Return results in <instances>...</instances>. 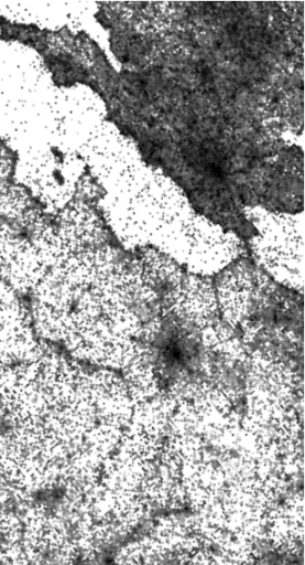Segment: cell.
I'll list each match as a JSON object with an SVG mask.
<instances>
[{
  "label": "cell",
  "mask_w": 305,
  "mask_h": 565,
  "mask_svg": "<svg viewBox=\"0 0 305 565\" xmlns=\"http://www.w3.org/2000/svg\"><path fill=\"white\" fill-rule=\"evenodd\" d=\"M30 309L6 282H1V366L33 361L39 341L34 339Z\"/></svg>",
  "instance_id": "cell-1"
},
{
  "label": "cell",
  "mask_w": 305,
  "mask_h": 565,
  "mask_svg": "<svg viewBox=\"0 0 305 565\" xmlns=\"http://www.w3.org/2000/svg\"><path fill=\"white\" fill-rule=\"evenodd\" d=\"M85 387L98 423L124 428L130 422L133 403L122 376L113 370L86 373Z\"/></svg>",
  "instance_id": "cell-2"
},
{
  "label": "cell",
  "mask_w": 305,
  "mask_h": 565,
  "mask_svg": "<svg viewBox=\"0 0 305 565\" xmlns=\"http://www.w3.org/2000/svg\"><path fill=\"white\" fill-rule=\"evenodd\" d=\"M165 302L179 318L199 329L217 320L219 313L213 280L192 273L183 275L165 296Z\"/></svg>",
  "instance_id": "cell-3"
},
{
  "label": "cell",
  "mask_w": 305,
  "mask_h": 565,
  "mask_svg": "<svg viewBox=\"0 0 305 565\" xmlns=\"http://www.w3.org/2000/svg\"><path fill=\"white\" fill-rule=\"evenodd\" d=\"M48 268L34 245L2 228L1 277L15 292H32Z\"/></svg>",
  "instance_id": "cell-4"
},
{
  "label": "cell",
  "mask_w": 305,
  "mask_h": 565,
  "mask_svg": "<svg viewBox=\"0 0 305 565\" xmlns=\"http://www.w3.org/2000/svg\"><path fill=\"white\" fill-rule=\"evenodd\" d=\"M250 268L235 264L220 271L215 284L218 312L231 327L240 323L247 316L254 288V276Z\"/></svg>",
  "instance_id": "cell-5"
},
{
  "label": "cell",
  "mask_w": 305,
  "mask_h": 565,
  "mask_svg": "<svg viewBox=\"0 0 305 565\" xmlns=\"http://www.w3.org/2000/svg\"><path fill=\"white\" fill-rule=\"evenodd\" d=\"M139 260L156 289L159 286L167 288L166 295L181 281L184 275L178 263L162 250L146 248L142 252Z\"/></svg>",
  "instance_id": "cell-6"
}]
</instances>
